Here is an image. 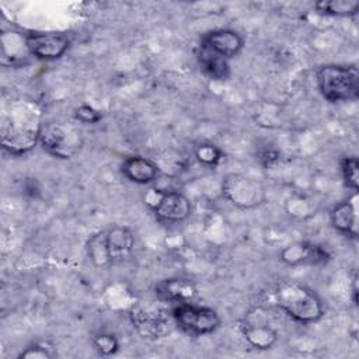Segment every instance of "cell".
Segmentation results:
<instances>
[{
  "label": "cell",
  "mask_w": 359,
  "mask_h": 359,
  "mask_svg": "<svg viewBox=\"0 0 359 359\" xmlns=\"http://www.w3.org/2000/svg\"><path fill=\"white\" fill-rule=\"evenodd\" d=\"M280 259L287 265H302V264H324L330 259V254L325 248L318 244L299 241L285 247L280 252Z\"/></svg>",
  "instance_id": "15"
},
{
  "label": "cell",
  "mask_w": 359,
  "mask_h": 359,
  "mask_svg": "<svg viewBox=\"0 0 359 359\" xmlns=\"http://www.w3.org/2000/svg\"><path fill=\"white\" fill-rule=\"evenodd\" d=\"M198 62L205 76L212 80H226L230 76L229 60L199 45Z\"/></svg>",
  "instance_id": "17"
},
{
  "label": "cell",
  "mask_w": 359,
  "mask_h": 359,
  "mask_svg": "<svg viewBox=\"0 0 359 359\" xmlns=\"http://www.w3.org/2000/svg\"><path fill=\"white\" fill-rule=\"evenodd\" d=\"M105 245L109 264L128 261L135 250V236L126 226H114L105 231Z\"/></svg>",
  "instance_id": "13"
},
{
  "label": "cell",
  "mask_w": 359,
  "mask_h": 359,
  "mask_svg": "<svg viewBox=\"0 0 359 359\" xmlns=\"http://www.w3.org/2000/svg\"><path fill=\"white\" fill-rule=\"evenodd\" d=\"M157 199L150 203V208L160 222L181 223L191 215L192 206L189 199L180 191H156Z\"/></svg>",
  "instance_id": "9"
},
{
  "label": "cell",
  "mask_w": 359,
  "mask_h": 359,
  "mask_svg": "<svg viewBox=\"0 0 359 359\" xmlns=\"http://www.w3.org/2000/svg\"><path fill=\"white\" fill-rule=\"evenodd\" d=\"M222 194L238 209H254L265 201V188L258 180L236 172L223 178Z\"/></svg>",
  "instance_id": "6"
},
{
  "label": "cell",
  "mask_w": 359,
  "mask_h": 359,
  "mask_svg": "<svg viewBox=\"0 0 359 359\" xmlns=\"http://www.w3.org/2000/svg\"><path fill=\"white\" fill-rule=\"evenodd\" d=\"M122 175L137 185H147L157 180L158 167L151 160L142 156H128L121 164Z\"/></svg>",
  "instance_id": "16"
},
{
  "label": "cell",
  "mask_w": 359,
  "mask_h": 359,
  "mask_svg": "<svg viewBox=\"0 0 359 359\" xmlns=\"http://www.w3.org/2000/svg\"><path fill=\"white\" fill-rule=\"evenodd\" d=\"M195 157L206 167H216L223 160V151L212 143H201L195 149Z\"/></svg>",
  "instance_id": "21"
},
{
  "label": "cell",
  "mask_w": 359,
  "mask_h": 359,
  "mask_svg": "<svg viewBox=\"0 0 359 359\" xmlns=\"http://www.w3.org/2000/svg\"><path fill=\"white\" fill-rule=\"evenodd\" d=\"M341 174L345 185L353 192H356L359 178V163L355 156H346L341 160Z\"/></svg>",
  "instance_id": "22"
},
{
  "label": "cell",
  "mask_w": 359,
  "mask_h": 359,
  "mask_svg": "<svg viewBox=\"0 0 359 359\" xmlns=\"http://www.w3.org/2000/svg\"><path fill=\"white\" fill-rule=\"evenodd\" d=\"M129 318L133 330L142 338L151 341L167 337L172 330V324H175L171 311L158 299L157 303H136L129 311Z\"/></svg>",
  "instance_id": "4"
},
{
  "label": "cell",
  "mask_w": 359,
  "mask_h": 359,
  "mask_svg": "<svg viewBox=\"0 0 359 359\" xmlns=\"http://www.w3.org/2000/svg\"><path fill=\"white\" fill-rule=\"evenodd\" d=\"M91 344L94 349L102 356H111L119 349V341L114 334H98L93 337Z\"/></svg>",
  "instance_id": "23"
},
{
  "label": "cell",
  "mask_w": 359,
  "mask_h": 359,
  "mask_svg": "<svg viewBox=\"0 0 359 359\" xmlns=\"http://www.w3.org/2000/svg\"><path fill=\"white\" fill-rule=\"evenodd\" d=\"M171 314L175 325L191 335H206L216 331L222 323L219 313L206 306H196L194 303L172 306Z\"/></svg>",
  "instance_id": "5"
},
{
  "label": "cell",
  "mask_w": 359,
  "mask_h": 359,
  "mask_svg": "<svg viewBox=\"0 0 359 359\" xmlns=\"http://www.w3.org/2000/svg\"><path fill=\"white\" fill-rule=\"evenodd\" d=\"M154 293L160 302L170 303L172 306L194 303L199 296L196 285L187 278L163 279L156 283Z\"/></svg>",
  "instance_id": "11"
},
{
  "label": "cell",
  "mask_w": 359,
  "mask_h": 359,
  "mask_svg": "<svg viewBox=\"0 0 359 359\" xmlns=\"http://www.w3.org/2000/svg\"><path fill=\"white\" fill-rule=\"evenodd\" d=\"M240 332L243 338L255 349H271L278 341V332L266 321L259 309L248 313L240 323Z\"/></svg>",
  "instance_id": "10"
},
{
  "label": "cell",
  "mask_w": 359,
  "mask_h": 359,
  "mask_svg": "<svg viewBox=\"0 0 359 359\" xmlns=\"http://www.w3.org/2000/svg\"><path fill=\"white\" fill-rule=\"evenodd\" d=\"M199 45L230 60L243 50L244 38L234 29L220 28L206 32L201 38Z\"/></svg>",
  "instance_id": "12"
},
{
  "label": "cell",
  "mask_w": 359,
  "mask_h": 359,
  "mask_svg": "<svg viewBox=\"0 0 359 359\" xmlns=\"http://www.w3.org/2000/svg\"><path fill=\"white\" fill-rule=\"evenodd\" d=\"M57 353H56V348L52 342L49 341H35V342H31L28 346H25L24 351H21L18 353V358L20 359H35V358H39V359H50V358H55Z\"/></svg>",
  "instance_id": "20"
},
{
  "label": "cell",
  "mask_w": 359,
  "mask_h": 359,
  "mask_svg": "<svg viewBox=\"0 0 359 359\" xmlns=\"http://www.w3.org/2000/svg\"><path fill=\"white\" fill-rule=\"evenodd\" d=\"M73 116L76 121L83 123H97L101 119V112L87 104H83L74 109Z\"/></svg>",
  "instance_id": "24"
},
{
  "label": "cell",
  "mask_w": 359,
  "mask_h": 359,
  "mask_svg": "<svg viewBox=\"0 0 359 359\" xmlns=\"http://www.w3.org/2000/svg\"><path fill=\"white\" fill-rule=\"evenodd\" d=\"M24 35L28 53L39 60L60 59L70 48V39L62 32L32 31Z\"/></svg>",
  "instance_id": "8"
},
{
  "label": "cell",
  "mask_w": 359,
  "mask_h": 359,
  "mask_svg": "<svg viewBox=\"0 0 359 359\" xmlns=\"http://www.w3.org/2000/svg\"><path fill=\"white\" fill-rule=\"evenodd\" d=\"M316 77L318 91L330 102L353 101L359 95V72L355 66L324 65Z\"/></svg>",
  "instance_id": "3"
},
{
  "label": "cell",
  "mask_w": 359,
  "mask_h": 359,
  "mask_svg": "<svg viewBox=\"0 0 359 359\" xmlns=\"http://www.w3.org/2000/svg\"><path fill=\"white\" fill-rule=\"evenodd\" d=\"M42 109L31 100L14 101L1 115V146L13 156H24L39 143Z\"/></svg>",
  "instance_id": "1"
},
{
  "label": "cell",
  "mask_w": 359,
  "mask_h": 359,
  "mask_svg": "<svg viewBox=\"0 0 359 359\" xmlns=\"http://www.w3.org/2000/svg\"><path fill=\"white\" fill-rule=\"evenodd\" d=\"M87 248V255L93 261L95 266H105L111 265L108 252H107V245H105V231H98L93 234L86 244Z\"/></svg>",
  "instance_id": "19"
},
{
  "label": "cell",
  "mask_w": 359,
  "mask_h": 359,
  "mask_svg": "<svg viewBox=\"0 0 359 359\" xmlns=\"http://www.w3.org/2000/svg\"><path fill=\"white\" fill-rule=\"evenodd\" d=\"M358 194L339 203H337L330 212L331 226L345 237L356 238L358 237Z\"/></svg>",
  "instance_id": "14"
},
{
  "label": "cell",
  "mask_w": 359,
  "mask_h": 359,
  "mask_svg": "<svg viewBox=\"0 0 359 359\" xmlns=\"http://www.w3.org/2000/svg\"><path fill=\"white\" fill-rule=\"evenodd\" d=\"M43 150L57 158H70L80 149V132L67 123H43L39 135Z\"/></svg>",
  "instance_id": "7"
},
{
  "label": "cell",
  "mask_w": 359,
  "mask_h": 359,
  "mask_svg": "<svg viewBox=\"0 0 359 359\" xmlns=\"http://www.w3.org/2000/svg\"><path fill=\"white\" fill-rule=\"evenodd\" d=\"M314 8L324 15L331 17H352L359 11L356 0H321L314 4Z\"/></svg>",
  "instance_id": "18"
},
{
  "label": "cell",
  "mask_w": 359,
  "mask_h": 359,
  "mask_svg": "<svg viewBox=\"0 0 359 359\" xmlns=\"http://www.w3.org/2000/svg\"><path fill=\"white\" fill-rule=\"evenodd\" d=\"M275 299L283 313L300 324H314L324 316L320 297L299 282L283 280L275 290Z\"/></svg>",
  "instance_id": "2"
}]
</instances>
